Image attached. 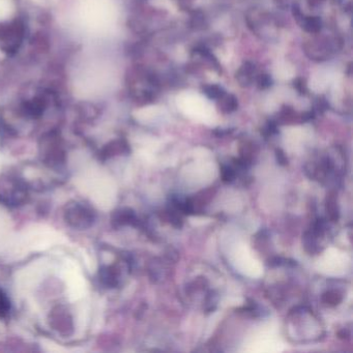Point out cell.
<instances>
[{
    "label": "cell",
    "instance_id": "1",
    "mask_svg": "<svg viewBox=\"0 0 353 353\" xmlns=\"http://www.w3.org/2000/svg\"><path fill=\"white\" fill-rule=\"evenodd\" d=\"M326 212L329 219L332 220L333 222H338V220L340 218V213H339V206L337 201V195L335 192H330L327 194Z\"/></svg>",
    "mask_w": 353,
    "mask_h": 353
},
{
    "label": "cell",
    "instance_id": "2",
    "mask_svg": "<svg viewBox=\"0 0 353 353\" xmlns=\"http://www.w3.org/2000/svg\"><path fill=\"white\" fill-rule=\"evenodd\" d=\"M303 244L308 253H310L311 255H315V254L319 253L320 247L318 246L317 242V236L313 233V231H308L305 233L304 238H303Z\"/></svg>",
    "mask_w": 353,
    "mask_h": 353
},
{
    "label": "cell",
    "instance_id": "3",
    "mask_svg": "<svg viewBox=\"0 0 353 353\" xmlns=\"http://www.w3.org/2000/svg\"><path fill=\"white\" fill-rule=\"evenodd\" d=\"M342 300H343V296H342V294L339 291H336V290L327 291L322 296L323 303L330 307L338 306L342 302Z\"/></svg>",
    "mask_w": 353,
    "mask_h": 353
},
{
    "label": "cell",
    "instance_id": "4",
    "mask_svg": "<svg viewBox=\"0 0 353 353\" xmlns=\"http://www.w3.org/2000/svg\"><path fill=\"white\" fill-rule=\"evenodd\" d=\"M163 218H164V220L168 221L170 224H172L176 228H181V226H182L181 217L175 211H172V209L171 211L169 209V211H167V212H164Z\"/></svg>",
    "mask_w": 353,
    "mask_h": 353
},
{
    "label": "cell",
    "instance_id": "5",
    "mask_svg": "<svg viewBox=\"0 0 353 353\" xmlns=\"http://www.w3.org/2000/svg\"><path fill=\"white\" fill-rule=\"evenodd\" d=\"M217 301H218V297L215 294V292H209L205 300V307H204L207 313L215 311V309L217 307Z\"/></svg>",
    "mask_w": 353,
    "mask_h": 353
},
{
    "label": "cell",
    "instance_id": "6",
    "mask_svg": "<svg viewBox=\"0 0 353 353\" xmlns=\"http://www.w3.org/2000/svg\"><path fill=\"white\" fill-rule=\"evenodd\" d=\"M13 9L10 0H0V19L6 18Z\"/></svg>",
    "mask_w": 353,
    "mask_h": 353
},
{
    "label": "cell",
    "instance_id": "7",
    "mask_svg": "<svg viewBox=\"0 0 353 353\" xmlns=\"http://www.w3.org/2000/svg\"><path fill=\"white\" fill-rule=\"evenodd\" d=\"M221 174H222V179L224 182H231L235 178V171L229 166H223Z\"/></svg>",
    "mask_w": 353,
    "mask_h": 353
},
{
    "label": "cell",
    "instance_id": "8",
    "mask_svg": "<svg viewBox=\"0 0 353 353\" xmlns=\"http://www.w3.org/2000/svg\"><path fill=\"white\" fill-rule=\"evenodd\" d=\"M236 107H237V103H236V100L233 96H227L225 100L223 101V104H222V108H223L224 111H226V112L233 111V110H235Z\"/></svg>",
    "mask_w": 353,
    "mask_h": 353
},
{
    "label": "cell",
    "instance_id": "9",
    "mask_svg": "<svg viewBox=\"0 0 353 353\" xmlns=\"http://www.w3.org/2000/svg\"><path fill=\"white\" fill-rule=\"evenodd\" d=\"M205 93L212 98H218V97H222L223 92L222 89H221L220 87L218 86H208L205 87Z\"/></svg>",
    "mask_w": 353,
    "mask_h": 353
},
{
    "label": "cell",
    "instance_id": "10",
    "mask_svg": "<svg viewBox=\"0 0 353 353\" xmlns=\"http://www.w3.org/2000/svg\"><path fill=\"white\" fill-rule=\"evenodd\" d=\"M305 28L309 31H317L320 28V22L316 18H309L305 21Z\"/></svg>",
    "mask_w": 353,
    "mask_h": 353
},
{
    "label": "cell",
    "instance_id": "11",
    "mask_svg": "<svg viewBox=\"0 0 353 353\" xmlns=\"http://www.w3.org/2000/svg\"><path fill=\"white\" fill-rule=\"evenodd\" d=\"M275 157H277V161L282 166H286L287 164H288V159L286 158L285 153L281 150V149H277L275 151Z\"/></svg>",
    "mask_w": 353,
    "mask_h": 353
},
{
    "label": "cell",
    "instance_id": "12",
    "mask_svg": "<svg viewBox=\"0 0 353 353\" xmlns=\"http://www.w3.org/2000/svg\"><path fill=\"white\" fill-rule=\"evenodd\" d=\"M281 264H283V259L280 257H272L268 261V265L271 267L279 266V265H281Z\"/></svg>",
    "mask_w": 353,
    "mask_h": 353
},
{
    "label": "cell",
    "instance_id": "13",
    "mask_svg": "<svg viewBox=\"0 0 353 353\" xmlns=\"http://www.w3.org/2000/svg\"><path fill=\"white\" fill-rule=\"evenodd\" d=\"M339 336L341 339H347L349 337V332L346 329H343V330H341V332L339 333Z\"/></svg>",
    "mask_w": 353,
    "mask_h": 353
},
{
    "label": "cell",
    "instance_id": "14",
    "mask_svg": "<svg viewBox=\"0 0 353 353\" xmlns=\"http://www.w3.org/2000/svg\"><path fill=\"white\" fill-rule=\"evenodd\" d=\"M35 1H37V2H40V1H41V0H35Z\"/></svg>",
    "mask_w": 353,
    "mask_h": 353
}]
</instances>
